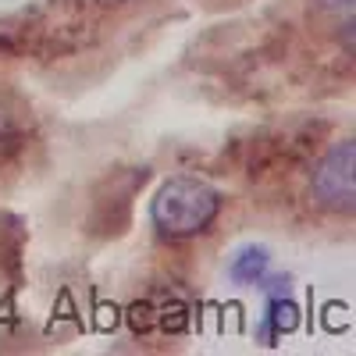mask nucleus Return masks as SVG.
Here are the masks:
<instances>
[{
    "mask_svg": "<svg viewBox=\"0 0 356 356\" xmlns=\"http://www.w3.org/2000/svg\"><path fill=\"white\" fill-rule=\"evenodd\" d=\"M221 207H225L221 189L211 186L207 178L175 175L150 200V221L161 239L182 243V239H196V235L211 232L214 221L221 218Z\"/></svg>",
    "mask_w": 356,
    "mask_h": 356,
    "instance_id": "f257e3e1",
    "label": "nucleus"
},
{
    "mask_svg": "<svg viewBox=\"0 0 356 356\" xmlns=\"http://www.w3.org/2000/svg\"><path fill=\"white\" fill-rule=\"evenodd\" d=\"M310 196L321 211L349 214L356 200V146L353 139H339L321 154L310 175Z\"/></svg>",
    "mask_w": 356,
    "mask_h": 356,
    "instance_id": "f03ea898",
    "label": "nucleus"
},
{
    "mask_svg": "<svg viewBox=\"0 0 356 356\" xmlns=\"http://www.w3.org/2000/svg\"><path fill=\"white\" fill-rule=\"evenodd\" d=\"M296 324H300V307L292 303V292L267 296L264 321H260V342H264V346H275L282 335L296 332Z\"/></svg>",
    "mask_w": 356,
    "mask_h": 356,
    "instance_id": "7ed1b4c3",
    "label": "nucleus"
},
{
    "mask_svg": "<svg viewBox=\"0 0 356 356\" xmlns=\"http://www.w3.org/2000/svg\"><path fill=\"white\" fill-rule=\"evenodd\" d=\"M267 271H271V250H267L264 243H246V246L235 250L232 260H228V278L235 285H243V289L260 285V278Z\"/></svg>",
    "mask_w": 356,
    "mask_h": 356,
    "instance_id": "20e7f679",
    "label": "nucleus"
},
{
    "mask_svg": "<svg viewBox=\"0 0 356 356\" xmlns=\"http://www.w3.org/2000/svg\"><path fill=\"white\" fill-rule=\"evenodd\" d=\"M317 4L328 11H353V0H317Z\"/></svg>",
    "mask_w": 356,
    "mask_h": 356,
    "instance_id": "39448f33",
    "label": "nucleus"
},
{
    "mask_svg": "<svg viewBox=\"0 0 356 356\" xmlns=\"http://www.w3.org/2000/svg\"><path fill=\"white\" fill-rule=\"evenodd\" d=\"M97 4H104V8H114V4H129V0H97Z\"/></svg>",
    "mask_w": 356,
    "mask_h": 356,
    "instance_id": "423d86ee",
    "label": "nucleus"
}]
</instances>
